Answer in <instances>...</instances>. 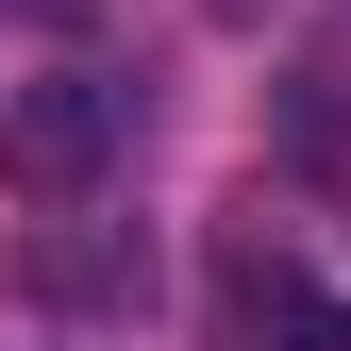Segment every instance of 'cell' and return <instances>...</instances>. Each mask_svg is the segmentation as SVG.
I'll use <instances>...</instances> for the list:
<instances>
[{
	"label": "cell",
	"mask_w": 351,
	"mask_h": 351,
	"mask_svg": "<svg viewBox=\"0 0 351 351\" xmlns=\"http://www.w3.org/2000/svg\"><path fill=\"white\" fill-rule=\"evenodd\" d=\"M34 17H84V0H34Z\"/></svg>",
	"instance_id": "obj_5"
},
{
	"label": "cell",
	"mask_w": 351,
	"mask_h": 351,
	"mask_svg": "<svg viewBox=\"0 0 351 351\" xmlns=\"http://www.w3.org/2000/svg\"><path fill=\"white\" fill-rule=\"evenodd\" d=\"M117 151H134V84H101V67L0 84V184H17V201H101Z\"/></svg>",
	"instance_id": "obj_1"
},
{
	"label": "cell",
	"mask_w": 351,
	"mask_h": 351,
	"mask_svg": "<svg viewBox=\"0 0 351 351\" xmlns=\"http://www.w3.org/2000/svg\"><path fill=\"white\" fill-rule=\"evenodd\" d=\"M217 335L234 351H351V301L318 268H285V251H234L217 268Z\"/></svg>",
	"instance_id": "obj_2"
},
{
	"label": "cell",
	"mask_w": 351,
	"mask_h": 351,
	"mask_svg": "<svg viewBox=\"0 0 351 351\" xmlns=\"http://www.w3.org/2000/svg\"><path fill=\"white\" fill-rule=\"evenodd\" d=\"M201 17H268V0H201Z\"/></svg>",
	"instance_id": "obj_4"
},
{
	"label": "cell",
	"mask_w": 351,
	"mask_h": 351,
	"mask_svg": "<svg viewBox=\"0 0 351 351\" xmlns=\"http://www.w3.org/2000/svg\"><path fill=\"white\" fill-rule=\"evenodd\" d=\"M285 167H301L318 201H351V67H301V84H285Z\"/></svg>",
	"instance_id": "obj_3"
}]
</instances>
